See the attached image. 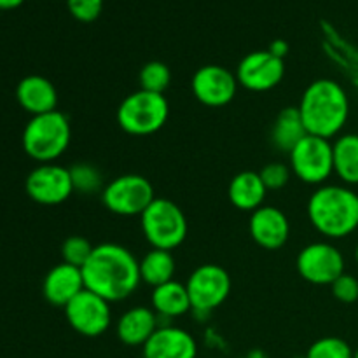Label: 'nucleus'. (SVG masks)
Masks as SVG:
<instances>
[{"mask_svg":"<svg viewBox=\"0 0 358 358\" xmlns=\"http://www.w3.org/2000/svg\"><path fill=\"white\" fill-rule=\"evenodd\" d=\"M84 287L108 303H121L138 290L140 261L119 243H100L83 266Z\"/></svg>","mask_w":358,"mask_h":358,"instance_id":"1","label":"nucleus"},{"mask_svg":"<svg viewBox=\"0 0 358 358\" xmlns=\"http://www.w3.org/2000/svg\"><path fill=\"white\" fill-rule=\"evenodd\" d=\"M297 108L308 135L338 138L350 119L348 91L338 80L322 77L303 91Z\"/></svg>","mask_w":358,"mask_h":358,"instance_id":"2","label":"nucleus"},{"mask_svg":"<svg viewBox=\"0 0 358 358\" xmlns=\"http://www.w3.org/2000/svg\"><path fill=\"white\" fill-rule=\"evenodd\" d=\"M306 213L315 231L329 241L352 236L358 229V192L327 182L311 192Z\"/></svg>","mask_w":358,"mask_h":358,"instance_id":"3","label":"nucleus"},{"mask_svg":"<svg viewBox=\"0 0 358 358\" xmlns=\"http://www.w3.org/2000/svg\"><path fill=\"white\" fill-rule=\"evenodd\" d=\"M72 140V126L66 114L59 110L31 115L23 129V149L37 163H55L66 152Z\"/></svg>","mask_w":358,"mask_h":358,"instance_id":"4","label":"nucleus"},{"mask_svg":"<svg viewBox=\"0 0 358 358\" xmlns=\"http://www.w3.org/2000/svg\"><path fill=\"white\" fill-rule=\"evenodd\" d=\"M140 227L150 248L175 250L187 238V217L180 206L166 198H156L140 215Z\"/></svg>","mask_w":358,"mask_h":358,"instance_id":"5","label":"nucleus"},{"mask_svg":"<svg viewBox=\"0 0 358 358\" xmlns=\"http://www.w3.org/2000/svg\"><path fill=\"white\" fill-rule=\"evenodd\" d=\"M170 117V103L164 94L138 90L119 103V128L131 136H149L159 131Z\"/></svg>","mask_w":358,"mask_h":358,"instance_id":"6","label":"nucleus"},{"mask_svg":"<svg viewBox=\"0 0 358 358\" xmlns=\"http://www.w3.org/2000/svg\"><path fill=\"white\" fill-rule=\"evenodd\" d=\"M292 175L306 185L320 187L334 175L332 140L306 135L289 154Z\"/></svg>","mask_w":358,"mask_h":358,"instance_id":"7","label":"nucleus"},{"mask_svg":"<svg viewBox=\"0 0 358 358\" xmlns=\"http://www.w3.org/2000/svg\"><path fill=\"white\" fill-rule=\"evenodd\" d=\"M156 199L154 185L138 173H126L107 182L101 191V203L119 217H140Z\"/></svg>","mask_w":358,"mask_h":358,"instance_id":"8","label":"nucleus"},{"mask_svg":"<svg viewBox=\"0 0 358 358\" xmlns=\"http://www.w3.org/2000/svg\"><path fill=\"white\" fill-rule=\"evenodd\" d=\"M185 287L191 297L192 313L210 315L226 303L233 283L229 273L222 266L201 264L189 275Z\"/></svg>","mask_w":358,"mask_h":358,"instance_id":"9","label":"nucleus"},{"mask_svg":"<svg viewBox=\"0 0 358 358\" xmlns=\"http://www.w3.org/2000/svg\"><path fill=\"white\" fill-rule=\"evenodd\" d=\"M297 273L311 285L331 287L346 268L343 252L329 240L313 241L301 248L296 259Z\"/></svg>","mask_w":358,"mask_h":358,"instance_id":"10","label":"nucleus"},{"mask_svg":"<svg viewBox=\"0 0 358 358\" xmlns=\"http://www.w3.org/2000/svg\"><path fill=\"white\" fill-rule=\"evenodd\" d=\"M70 327L84 338H98L105 334L112 324V308L108 301L84 289L65 308Z\"/></svg>","mask_w":358,"mask_h":358,"instance_id":"11","label":"nucleus"},{"mask_svg":"<svg viewBox=\"0 0 358 358\" xmlns=\"http://www.w3.org/2000/svg\"><path fill=\"white\" fill-rule=\"evenodd\" d=\"M24 189L28 198L44 206L62 205L73 194L70 170L56 163L38 164L31 170L24 182Z\"/></svg>","mask_w":358,"mask_h":358,"instance_id":"12","label":"nucleus"},{"mask_svg":"<svg viewBox=\"0 0 358 358\" xmlns=\"http://www.w3.org/2000/svg\"><path fill=\"white\" fill-rule=\"evenodd\" d=\"M236 73L222 65H205L194 72L191 90L196 100L205 107L220 108L229 105L238 93Z\"/></svg>","mask_w":358,"mask_h":358,"instance_id":"13","label":"nucleus"},{"mask_svg":"<svg viewBox=\"0 0 358 358\" xmlns=\"http://www.w3.org/2000/svg\"><path fill=\"white\" fill-rule=\"evenodd\" d=\"M285 77L282 58L266 51H254L245 56L236 69V79L241 87L252 93H266L280 86Z\"/></svg>","mask_w":358,"mask_h":358,"instance_id":"14","label":"nucleus"},{"mask_svg":"<svg viewBox=\"0 0 358 358\" xmlns=\"http://www.w3.org/2000/svg\"><path fill=\"white\" fill-rule=\"evenodd\" d=\"M248 231L264 250H280L290 238V220L278 206L262 205L250 213Z\"/></svg>","mask_w":358,"mask_h":358,"instance_id":"15","label":"nucleus"},{"mask_svg":"<svg viewBox=\"0 0 358 358\" xmlns=\"http://www.w3.org/2000/svg\"><path fill=\"white\" fill-rule=\"evenodd\" d=\"M143 358H196L198 343L189 331L161 324L142 348Z\"/></svg>","mask_w":358,"mask_h":358,"instance_id":"16","label":"nucleus"},{"mask_svg":"<svg viewBox=\"0 0 358 358\" xmlns=\"http://www.w3.org/2000/svg\"><path fill=\"white\" fill-rule=\"evenodd\" d=\"M84 287L83 269L66 262L56 264L48 271L42 282V294L45 301L56 308H65L73 297L79 296Z\"/></svg>","mask_w":358,"mask_h":358,"instance_id":"17","label":"nucleus"},{"mask_svg":"<svg viewBox=\"0 0 358 358\" xmlns=\"http://www.w3.org/2000/svg\"><path fill=\"white\" fill-rule=\"evenodd\" d=\"M159 317L149 306H135L121 315L115 322L117 339L126 346H142L159 327Z\"/></svg>","mask_w":358,"mask_h":358,"instance_id":"18","label":"nucleus"},{"mask_svg":"<svg viewBox=\"0 0 358 358\" xmlns=\"http://www.w3.org/2000/svg\"><path fill=\"white\" fill-rule=\"evenodd\" d=\"M16 100L30 115L48 114L58 107V91L55 84L42 76H27L17 83Z\"/></svg>","mask_w":358,"mask_h":358,"instance_id":"19","label":"nucleus"},{"mask_svg":"<svg viewBox=\"0 0 358 358\" xmlns=\"http://www.w3.org/2000/svg\"><path fill=\"white\" fill-rule=\"evenodd\" d=\"M266 196H268V189L261 180L259 171H240L231 178L229 187H227V198L231 205L240 212H255L264 205Z\"/></svg>","mask_w":358,"mask_h":358,"instance_id":"20","label":"nucleus"},{"mask_svg":"<svg viewBox=\"0 0 358 358\" xmlns=\"http://www.w3.org/2000/svg\"><path fill=\"white\" fill-rule=\"evenodd\" d=\"M150 306L156 311L157 317L166 318V320L180 318L192 311L187 287L178 280H171L163 285L154 287L152 294H150Z\"/></svg>","mask_w":358,"mask_h":358,"instance_id":"21","label":"nucleus"},{"mask_svg":"<svg viewBox=\"0 0 358 358\" xmlns=\"http://www.w3.org/2000/svg\"><path fill=\"white\" fill-rule=\"evenodd\" d=\"M334 175L348 187L358 185V135L341 133L332 142Z\"/></svg>","mask_w":358,"mask_h":358,"instance_id":"22","label":"nucleus"},{"mask_svg":"<svg viewBox=\"0 0 358 358\" xmlns=\"http://www.w3.org/2000/svg\"><path fill=\"white\" fill-rule=\"evenodd\" d=\"M308 135L297 107H285L276 115L271 128V143L282 152H292L294 147Z\"/></svg>","mask_w":358,"mask_h":358,"instance_id":"23","label":"nucleus"},{"mask_svg":"<svg viewBox=\"0 0 358 358\" xmlns=\"http://www.w3.org/2000/svg\"><path fill=\"white\" fill-rule=\"evenodd\" d=\"M175 271H177L175 257L168 250L150 248L140 259V278H142V283L152 289L175 280Z\"/></svg>","mask_w":358,"mask_h":358,"instance_id":"24","label":"nucleus"},{"mask_svg":"<svg viewBox=\"0 0 358 358\" xmlns=\"http://www.w3.org/2000/svg\"><path fill=\"white\" fill-rule=\"evenodd\" d=\"M70 177H72L73 192H80L84 196H93L96 192L103 191L105 182L103 175L98 170V166L91 163H76L69 168Z\"/></svg>","mask_w":358,"mask_h":358,"instance_id":"25","label":"nucleus"},{"mask_svg":"<svg viewBox=\"0 0 358 358\" xmlns=\"http://www.w3.org/2000/svg\"><path fill=\"white\" fill-rule=\"evenodd\" d=\"M140 90L164 94L171 84V70L163 62H149L140 69Z\"/></svg>","mask_w":358,"mask_h":358,"instance_id":"26","label":"nucleus"},{"mask_svg":"<svg viewBox=\"0 0 358 358\" xmlns=\"http://www.w3.org/2000/svg\"><path fill=\"white\" fill-rule=\"evenodd\" d=\"M304 358H353V348L345 339L325 336L308 348Z\"/></svg>","mask_w":358,"mask_h":358,"instance_id":"27","label":"nucleus"},{"mask_svg":"<svg viewBox=\"0 0 358 358\" xmlns=\"http://www.w3.org/2000/svg\"><path fill=\"white\" fill-rule=\"evenodd\" d=\"M93 250L94 247L91 245V241L87 240V238L79 236V234H73V236L66 238L62 245L63 262L83 269V266L90 261Z\"/></svg>","mask_w":358,"mask_h":358,"instance_id":"28","label":"nucleus"},{"mask_svg":"<svg viewBox=\"0 0 358 358\" xmlns=\"http://www.w3.org/2000/svg\"><path fill=\"white\" fill-rule=\"evenodd\" d=\"M259 175H261V180L264 182L268 191H280V189H283L290 182L292 170H290L289 164L273 161V163L264 164L262 170L259 171Z\"/></svg>","mask_w":358,"mask_h":358,"instance_id":"29","label":"nucleus"},{"mask_svg":"<svg viewBox=\"0 0 358 358\" xmlns=\"http://www.w3.org/2000/svg\"><path fill=\"white\" fill-rule=\"evenodd\" d=\"M69 13L80 23H91L103 9V0H66Z\"/></svg>","mask_w":358,"mask_h":358,"instance_id":"30","label":"nucleus"},{"mask_svg":"<svg viewBox=\"0 0 358 358\" xmlns=\"http://www.w3.org/2000/svg\"><path fill=\"white\" fill-rule=\"evenodd\" d=\"M331 292L339 303L352 304L358 301V280L350 273H343L331 285Z\"/></svg>","mask_w":358,"mask_h":358,"instance_id":"31","label":"nucleus"},{"mask_svg":"<svg viewBox=\"0 0 358 358\" xmlns=\"http://www.w3.org/2000/svg\"><path fill=\"white\" fill-rule=\"evenodd\" d=\"M268 51L271 52V55H275L276 58L283 59L287 55H289V44H287L285 41H275L271 45H269Z\"/></svg>","mask_w":358,"mask_h":358,"instance_id":"32","label":"nucleus"},{"mask_svg":"<svg viewBox=\"0 0 358 358\" xmlns=\"http://www.w3.org/2000/svg\"><path fill=\"white\" fill-rule=\"evenodd\" d=\"M24 0H0V10H10V9H16L23 3Z\"/></svg>","mask_w":358,"mask_h":358,"instance_id":"33","label":"nucleus"},{"mask_svg":"<svg viewBox=\"0 0 358 358\" xmlns=\"http://www.w3.org/2000/svg\"><path fill=\"white\" fill-rule=\"evenodd\" d=\"M355 262L358 264V245L355 247Z\"/></svg>","mask_w":358,"mask_h":358,"instance_id":"34","label":"nucleus"},{"mask_svg":"<svg viewBox=\"0 0 358 358\" xmlns=\"http://www.w3.org/2000/svg\"><path fill=\"white\" fill-rule=\"evenodd\" d=\"M353 358H358V348L353 352Z\"/></svg>","mask_w":358,"mask_h":358,"instance_id":"35","label":"nucleus"}]
</instances>
